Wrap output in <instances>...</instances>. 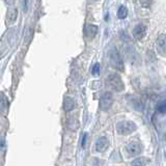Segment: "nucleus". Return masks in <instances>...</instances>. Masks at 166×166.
Listing matches in <instances>:
<instances>
[{
  "instance_id": "1",
  "label": "nucleus",
  "mask_w": 166,
  "mask_h": 166,
  "mask_svg": "<svg viewBox=\"0 0 166 166\" xmlns=\"http://www.w3.org/2000/svg\"><path fill=\"white\" fill-rule=\"evenodd\" d=\"M106 85L112 90L115 91H123L125 89L124 82L118 74H110L106 78Z\"/></svg>"
},
{
  "instance_id": "2",
  "label": "nucleus",
  "mask_w": 166,
  "mask_h": 166,
  "mask_svg": "<svg viewBox=\"0 0 166 166\" xmlns=\"http://www.w3.org/2000/svg\"><path fill=\"white\" fill-rule=\"evenodd\" d=\"M108 57H109V61H110V65H112V68H114L115 70L123 72L124 71V62H123V59H121V55H119L118 51L116 50V48L113 47L109 50Z\"/></svg>"
},
{
  "instance_id": "3",
  "label": "nucleus",
  "mask_w": 166,
  "mask_h": 166,
  "mask_svg": "<svg viewBox=\"0 0 166 166\" xmlns=\"http://www.w3.org/2000/svg\"><path fill=\"white\" fill-rule=\"evenodd\" d=\"M135 130H136V125L130 121H119L118 126H116V131L121 135H128V134L133 133Z\"/></svg>"
},
{
  "instance_id": "4",
  "label": "nucleus",
  "mask_w": 166,
  "mask_h": 166,
  "mask_svg": "<svg viewBox=\"0 0 166 166\" xmlns=\"http://www.w3.org/2000/svg\"><path fill=\"white\" fill-rule=\"evenodd\" d=\"M113 104V96L111 92H105L100 100V108L103 111H107L111 108Z\"/></svg>"
},
{
  "instance_id": "5",
  "label": "nucleus",
  "mask_w": 166,
  "mask_h": 166,
  "mask_svg": "<svg viewBox=\"0 0 166 166\" xmlns=\"http://www.w3.org/2000/svg\"><path fill=\"white\" fill-rule=\"evenodd\" d=\"M126 152L131 157H135L142 152V146L139 142H131L126 146Z\"/></svg>"
},
{
  "instance_id": "6",
  "label": "nucleus",
  "mask_w": 166,
  "mask_h": 166,
  "mask_svg": "<svg viewBox=\"0 0 166 166\" xmlns=\"http://www.w3.org/2000/svg\"><path fill=\"white\" fill-rule=\"evenodd\" d=\"M145 32H146V27L143 24H138L133 29V35L136 40H141L145 35Z\"/></svg>"
},
{
  "instance_id": "7",
  "label": "nucleus",
  "mask_w": 166,
  "mask_h": 166,
  "mask_svg": "<svg viewBox=\"0 0 166 166\" xmlns=\"http://www.w3.org/2000/svg\"><path fill=\"white\" fill-rule=\"evenodd\" d=\"M109 146V141L106 137H100L96 142V150L98 152L102 153L108 148Z\"/></svg>"
},
{
  "instance_id": "8",
  "label": "nucleus",
  "mask_w": 166,
  "mask_h": 166,
  "mask_svg": "<svg viewBox=\"0 0 166 166\" xmlns=\"http://www.w3.org/2000/svg\"><path fill=\"white\" fill-rule=\"evenodd\" d=\"M157 48L160 53L166 55V35H160L157 38Z\"/></svg>"
},
{
  "instance_id": "9",
  "label": "nucleus",
  "mask_w": 166,
  "mask_h": 166,
  "mask_svg": "<svg viewBox=\"0 0 166 166\" xmlns=\"http://www.w3.org/2000/svg\"><path fill=\"white\" fill-rule=\"evenodd\" d=\"M98 33V26L96 25H91V24H88L85 27V35H86L87 38H92L97 35Z\"/></svg>"
},
{
  "instance_id": "10",
  "label": "nucleus",
  "mask_w": 166,
  "mask_h": 166,
  "mask_svg": "<svg viewBox=\"0 0 166 166\" xmlns=\"http://www.w3.org/2000/svg\"><path fill=\"white\" fill-rule=\"evenodd\" d=\"M63 108L67 112L72 111L75 108V101L71 97H65L63 101Z\"/></svg>"
},
{
  "instance_id": "11",
  "label": "nucleus",
  "mask_w": 166,
  "mask_h": 166,
  "mask_svg": "<svg viewBox=\"0 0 166 166\" xmlns=\"http://www.w3.org/2000/svg\"><path fill=\"white\" fill-rule=\"evenodd\" d=\"M148 162H150V161L148 159H145V158H137V159H135L131 163V165L132 166H145Z\"/></svg>"
},
{
  "instance_id": "12",
  "label": "nucleus",
  "mask_w": 166,
  "mask_h": 166,
  "mask_svg": "<svg viewBox=\"0 0 166 166\" xmlns=\"http://www.w3.org/2000/svg\"><path fill=\"white\" fill-rule=\"evenodd\" d=\"M7 108V100L4 95H0V111L4 112Z\"/></svg>"
},
{
  "instance_id": "13",
  "label": "nucleus",
  "mask_w": 166,
  "mask_h": 166,
  "mask_svg": "<svg viewBox=\"0 0 166 166\" xmlns=\"http://www.w3.org/2000/svg\"><path fill=\"white\" fill-rule=\"evenodd\" d=\"M17 15H18V12H17L16 8L9 9L8 13H7V20L9 22H14L17 19Z\"/></svg>"
},
{
  "instance_id": "14",
  "label": "nucleus",
  "mask_w": 166,
  "mask_h": 166,
  "mask_svg": "<svg viewBox=\"0 0 166 166\" xmlns=\"http://www.w3.org/2000/svg\"><path fill=\"white\" fill-rule=\"evenodd\" d=\"M128 16V9L126 6H121L118 11V19H125Z\"/></svg>"
},
{
  "instance_id": "15",
  "label": "nucleus",
  "mask_w": 166,
  "mask_h": 166,
  "mask_svg": "<svg viewBox=\"0 0 166 166\" xmlns=\"http://www.w3.org/2000/svg\"><path fill=\"white\" fill-rule=\"evenodd\" d=\"M158 111L159 112H166V101H161L158 104Z\"/></svg>"
},
{
  "instance_id": "16",
  "label": "nucleus",
  "mask_w": 166,
  "mask_h": 166,
  "mask_svg": "<svg viewBox=\"0 0 166 166\" xmlns=\"http://www.w3.org/2000/svg\"><path fill=\"white\" fill-rule=\"evenodd\" d=\"M100 70H101V67H100V63H96V65H94V68H92V75L94 76H98V75L100 74Z\"/></svg>"
},
{
  "instance_id": "17",
  "label": "nucleus",
  "mask_w": 166,
  "mask_h": 166,
  "mask_svg": "<svg viewBox=\"0 0 166 166\" xmlns=\"http://www.w3.org/2000/svg\"><path fill=\"white\" fill-rule=\"evenodd\" d=\"M86 139H87V134L85 133L84 135H83V140H82V148H84V146H85V143H86Z\"/></svg>"
},
{
  "instance_id": "18",
  "label": "nucleus",
  "mask_w": 166,
  "mask_h": 166,
  "mask_svg": "<svg viewBox=\"0 0 166 166\" xmlns=\"http://www.w3.org/2000/svg\"><path fill=\"white\" fill-rule=\"evenodd\" d=\"M4 144H5V142H4V139L2 138V137H0V150L4 148Z\"/></svg>"
},
{
  "instance_id": "19",
  "label": "nucleus",
  "mask_w": 166,
  "mask_h": 166,
  "mask_svg": "<svg viewBox=\"0 0 166 166\" xmlns=\"http://www.w3.org/2000/svg\"><path fill=\"white\" fill-rule=\"evenodd\" d=\"M27 3H28V2L27 1H22V4H23V5H24V7H23V9H24V11H27Z\"/></svg>"
},
{
  "instance_id": "20",
  "label": "nucleus",
  "mask_w": 166,
  "mask_h": 166,
  "mask_svg": "<svg viewBox=\"0 0 166 166\" xmlns=\"http://www.w3.org/2000/svg\"><path fill=\"white\" fill-rule=\"evenodd\" d=\"M0 55H1V52H0Z\"/></svg>"
}]
</instances>
